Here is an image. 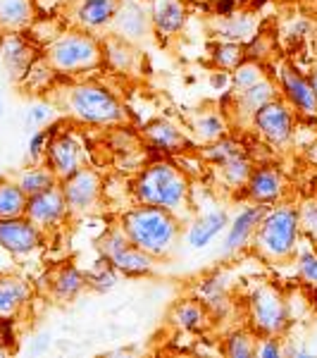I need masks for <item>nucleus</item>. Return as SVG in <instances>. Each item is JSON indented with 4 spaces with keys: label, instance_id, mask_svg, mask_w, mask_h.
I'll use <instances>...</instances> for the list:
<instances>
[{
    "label": "nucleus",
    "instance_id": "4468645a",
    "mask_svg": "<svg viewBox=\"0 0 317 358\" xmlns=\"http://www.w3.org/2000/svg\"><path fill=\"white\" fill-rule=\"evenodd\" d=\"M265 213H267V203H256V206L244 208V210L229 222V232H227V239H224V253L239 251V248L253 236Z\"/></svg>",
    "mask_w": 317,
    "mask_h": 358
},
{
    "label": "nucleus",
    "instance_id": "aec40b11",
    "mask_svg": "<svg viewBox=\"0 0 317 358\" xmlns=\"http://www.w3.org/2000/svg\"><path fill=\"white\" fill-rule=\"evenodd\" d=\"M34 13V0H0V31H24Z\"/></svg>",
    "mask_w": 317,
    "mask_h": 358
},
{
    "label": "nucleus",
    "instance_id": "7c9ffc66",
    "mask_svg": "<svg viewBox=\"0 0 317 358\" xmlns=\"http://www.w3.org/2000/svg\"><path fill=\"white\" fill-rule=\"evenodd\" d=\"M239 155H246L244 143L234 141V138H227V136L217 138V141L210 143V148H205V158L212 160L215 165L227 163V160H232V158H239Z\"/></svg>",
    "mask_w": 317,
    "mask_h": 358
},
{
    "label": "nucleus",
    "instance_id": "a18cd8bd",
    "mask_svg": "<svg viewBox=\"0 0 317 358\" xmlns=\"http://www.w3.org/2000/svg\"><path fill=\"white\" fill-rule=\"evenodd\" d=\"M5 354H8V351H3V349H0V356H5Z\"/></svg>",
    "mask_w": 317,
    "mask_h": 358
},
{
    "label": "nucleus",
    "instance_id": "ea45409f",
    "mask_svg": "<svg viewBox=\"0 0 317 358\" xmlns=\"http://www.w3.org/2000/svg\"><path fill=\"white\" fill-rule=\"evenodd\" d=\"M298 227L317 239V203H305L298 210Z\"/></svg>",
    "mask_w": 317,
    "mask_h": 358
},
{
    "label": "nucleus",
    "instance_id": "58836bf2",
    "mask_svg": "<svg viewBox=\"0 0 317 358\" xmlns=\"http://www.w3.org/2000/svg\"><path fill=\"white\" fill-rule=\"evenodd\" d=\"M50 136H53V129H36L31 136V141H29V158L34 160V163H38V160H43L45 155V148H48V141Z\"/></svg>",
    "mask_w": 317,
    "mask_h": 358
},
{
    "label": "nucleus",
    "instance_id": "dca6fc26",
    "mask_svg": "<svg viewBox=\"0 0 317 358\" xmlns=\"http://www.w3.org/2000/svg\"><path fill=\"white\" fill-rule=\"evenodd\" d=\"M281 89H284L286 101L291 103L293 110L303 113V115H315L317 113V96L313 91V86L305 77H301L298 72L286 67L281 72Z\"/></svg>",
    "mask_w": 317,
    "mask_h": 358
},
{
    "label": "nucleus",
    "instance_id": "20e7f679",
    "mask_svg": "<svg viewBox=\"0 0 317 358\" xmlns=\"http://www.w3.org/2000/svg\"><path fill=\"white\" fill-rule=\"evenodd\" d=\"M67 108L72 117L86 124H119L124 122V108L110 91L98 84H79L67 94Z\"/></svg>",
    "mask_w": 317,
    "mask_h": 358
},
{
    "label": "nucleus",
    "instance_id": "a211bd4d",
    "mask_svg": "<svg viewBox=\"0 0 317 358\" xmlns=\"http://www.w3.org/2000/svg\"><path fill=\"white\" fill-rule=\"evenodd\" d=\"M246 187H249V196L256 203L270 206L284 194V177L272 167H263V170H253Z\"/></svg>",
    "mask_w": 317,
    "mask_h": 358
},
{
    "label": "nucleus",
    "instance_id": "c9c22d12",
    "mask_svg": "<svg viewBox=\"0 0 317 358\" xmlns=\"http://www.w3.org/2000/svg\"><path fill=\"white\" fill-rule=\"evenodd\" d=\"M224 351L232 358H251V356H256V339H253L249 332H234V334H229Z\"/></svg>",
    "mask_w": 317,
    "mask_h": 358
},
{
    "label": "nucleus",
    "instance_id": "423d86ee",
    "mask_svg": "<svg viewBox=\"0 0 317 358\" xmlns=\"http://www.w3.org/2000/svg\"><path fill=\"white\" fill-rule=\"evenodd\" d=\"M249 308L253 327L265 337H279L289 327V306L274 287H258L249 301Z\"/></svg>",
    "mask_w": 317,
    "mask_h": 358
},
{
    "label": "nucleus",
    "instance_id": "37998d69",
    "mask_svg": "<svg viewBox=\"0 0 317 358\" xmlns=\"http://www.w3.org/2000/svg\"><path fill=\"white\" fill-rule=\"evenodd\" d=\"M308 82H310V86H313V91H315V96H317V69H315L313 74H310V79H308Z\"/></svg>",
    "mask_w": 317,
    "mask_h": 358
},
{
    "label": "nucleus",
    "instance_id": "9b49d317",
    "mask_svg": "<svg viewBox=\"0 0 317 358\" xmlns=\"http://www.w3.org/2000/svg\"><path fill=\"white\" fill-rule=\"evenodd\" d=\"M60 189L65 194L69 213H89L101 199V177L89 167H82L74 175L62 179Z\"/></svg>",
    "mask_w": 317,
    "mask_h": 358
},
{
    "label": "nucleus",
    "instance_id": "7ed1b4c3",
    "mask_svg": "<svg viewBox=\"0 0 317 358\" xmlns=\"http://www.w3.org/2000/svg\"><path fill=\"white\" fill-rule=\"evenodd\" d=\"M298 210L289 206L267 208L260 224L253 232L256 248L267 261H284L293 256L298 239Z\"/></svg>",
    "mask_w": 317,
    "mask_h": 358
},
{
    "label": "nucleus",
    "instance_id": "b1692460",
    "mask_svg": "<svg viewBox=\"0 0 317 358\" xmlns=\"http://www.w3.org/2000/svg\"><path fill=\"white\" fill-rule=\"evenodd\" d=\"M15 182L20 184V189L27 196H34V194H41V192H45V189L55 187L57 177L45 163H34L31 167L22 170L20 175H17Z\"/></svg>",
    "mask_w": 317,
    "mask_h": 358
},
{
    "label": "nucleus",
    "instance_id": "473e14b6",
    "mask_svg": "<svg viewBox=\"0 0 317 358\" xmlns=\"http://www.w3.org/2000/svg\"><path fill=\"white\" fill-rule=\"evenodd\" d=\"M260 79H265V74H263L260 62H256V60H244L234 69V86L239 91H246L249 86L260 82Z\"/></svg>",
    "mask_w": 317,
    "mask_h": 358
},
{
    "label": "nucleus",
    "instance_id": "c85d7f7f",
    "mask_svg": "<svg viewBox=\"0 0 317 358\" xmlns=\"http://www.w3.org/2000/svg\"><path fill=\"white\" fill-rule=\"evenodd\" d=\"M205 308L198 301H182L172 310V322L182 330H200L205 325Z\"/></svg>",
    "mask_w": 317,
    "mask_h": 358
},
{
    "label": "nucleus",
    "instance_id": "6ab92c4d",
    "mask_svg": "<svg viewBox=\"0 0 317 358\" xmlns=\"http://www.w3.org/2000/svg\"><path fill=\"white\" fill-rule=\"evenodd\" d=\"M151 22L155 31L163 34V36L179 34L186 24V8L182 5V0H158Z\"/></svg>",
    "mask_w": 317,
    "mask_h": 358
},
{
    "label": "nucleus",
    "instance_id": "0eeeda50",
    "mask_svg": "<svg viewBox=\"0 0 317 358\" xmlns=\"http://www.w3.org/2000/svg\"><path fill=\"white\" fill-rule=\"evenodd\" d=\"M98 248H101V258H105L115 270L124 275H146L153 268V256L131 244L122 227L108 229L98 241Z\"/></svg>",
    "mask_w": 317,
    "mask_h": 358
},
{
    "label": "nucleus",
    "instance_id": "f257e3e1",
    "mask_svg": "<svg viewBox=\"0 0 317 358\" xmlns=\"http://www.w3.org/2000/svg\"><path fill=\"white\" fill-rule=\"evenodd\" d=\"M119 227L131 244L153 258L167 256L179 236V224L175 220V213L155 206L138 203L136 208L126 210Z\"/></svg>",
    "mask_w": 317,
    "mask_h": 358
},
{
    "label": "nucleus",
    "instance_id": "f03ea898",
    "mask_svg": "<svg viewBox=\"0 0 317 358\" xmlns=\"http://www.w3.org/2000/svg\"><path fill=\"white\" fill-rule=\"evenodd\" d=\"M134 196L141 206H155L165 210H179L189 201V179L172 163L148 165L134 182Z\"/></svg>",
    "mask_w": 317,
    "mask_h": 358
},
{
    "label": "nucleus",
    "instance_id": "f8f14e48",
    "mask_svg": "<svg viewBox=\"0 0 317 358\" xmlns=\"http://www.w3.org/2000/svg\"><path fill=\"white\" fill-rule=\"evenodd\" d=\"M43 244V232L22 217H5L0 220V248L13 256H29Z\"/></svg>",
    "mask_w": 317,
    "mask_h": 358
},
{
    "label": "nucleus",
    "instance_id": "a19ab883",
    "mask_svg": "<svg viewBox=\"0 0 317 358\" xmlns=\"http://www.w3.org/2000/svg\"><path fill=\"white\" fill-rule=\"evenodd\" d=\"M298 273L310 287H317V256L315 253H303L298 261Z\"/></svg>",
    "mask_w": 317,
    "mask_h": 358
},
{
    "label": "nucleus",
    "instance_id": "6e6552de",
    "mask_svg": "<svg viewBox=\"0 0 317 358\" xmlns=\"http://www.w3.org/2000/svg\"><path fill=\"white\" fill-rule=\"evenodd\" d=\"M43 160L55 172L57 182H62L65 177L74 175V172L84 167V146L74 134H67V131L57 134V131H53Z\"/></svg>",
    "mask_w": 317,
    "mask_h": 358
},
{
    "label": "nucleus",
    "instance_id": "79ce46f5",
    "mask_svg": "<svg viewBox=\"0 0 317 358\" xmlns=\"http://www.w3.org/2000/svg\"><path fill=\"white\" fill-rule=\"evenodd\" d=\"M284 354V349L279 346V339L277 337H265L260 342H256V356L263 358H277Z\"/></svg>",
    "mask_w": 317,
    "mask_h": 358
},
{
    "label": "nucleus",
    "instance_id": "72a5a7b5",
    "mask_svg": "<svg viewBox=\"0 0 317 358\" xmlns=\"http://www.w3.org/2000/svg\"><path fill=\"white\" fill-rule=\"evenodd\" d=\"M244 45L241 43H234V41H229V43H222V45H217L215 48V65L217 67H222V69H234L244 62Z\"/></svg>",
    "mask_w": 317,
    "mask_h": 358
},
{
    "label": "nucleus",
    "instance_id": "ddd939ff",
    "mask_svg": "<svg viewBox=\"0 0 317 358\" xmlns=\"http://www.w3.org/2000/svg\"><path fill=\"white\" fill-rule=\"evenodd\" d=\"M0 57L13 79H24L31 65H36V50L22 36V31H3L0 36Z\"/></svg>",
    "mask_w": 317,
    "mask_h": 358
},
{
    "label": "nucleus",
    "instance_id": "2eb2a0df",
    "mask_svg": "<svg viewBox=\"0 0 317 358\" xmlns=\"http://www.w3.org/2000/svg\"><path fill=\"white\" fill-rule=\"evenodd\" d=\"M31 299V287L17 275H0V320H15Z\"/></svg>",
    "mask_w": 317,
    "mask_h": 358
},
{
    "label": "nucleus",
    "instance_id": "5701e85b",
    "mask_svg": "<svg viewBox=\"0 0 317 358\" xmlns=\"http://www.w3.org/2000/svg\"><path fill=\"white\" fill-rule=\"evenodd\" d=\"M227 224H229V217H227V213H224V210L207 213V215H203L191 229H189V244H191V248L207 246L217 234L222 232L224 227H227Z\"/></svg>",
    "mask_w": 317,
    "mask_h": 358
},
{
    "label": "nucleus",
    "instance_id": "e433bc0d",
    "mask_svg": "<svg viewBox=\"0 0 317 358\" xmlns=\"http://www.w3.org/2000/svg\"><path fill=\"white\" fill-rule=\"evenodd\" d=\"M53 117H55V108L50 106V103L38 101V103H34V106H29L24 122L29 129H43V127H48V122Z\"/></svg>",
    "mask_w": 317,
    "mask_h": 358
},
{
    "label": "nucleus",
    "instance_id": "bb28decb",
    "mask_svg": "<svg viewBox=\"0 0 317 358\" xmlns=\"http://www.w3.org/2000/svg\"><path fill=\"white\" fill-rule=\"evenodd\" d=\"M50 282H53V294L60 301H69L86 287V277L74 265H62L60 270H55Z\"/></svg>",
    "mask_w": 317,
    "mask_h": 358
},
{
    "label": "nucleus",
    "instance_id": "39448f33",
    "mask_svg": "<svg viewBox=\"0 0 317 358\" xmlns=\"http://www.w3.org/2000/svg\"><path fill=\"white\" fill-rule=\"evenodd\" d=\"M101 45L89 34H65V36L55 38L45 50V60L55 72H84L101 62Z\"/></svg>",
    "mask_w": 317,
    "mask_h": 358
},
{
    "label": "nucleus",
    "instance_id": "1a4fd4ad",
    "mask_svg": "<svg viewBox=\"0 0 317 358\" xmlns=\"http://www.w3.org/2000/svg\"><path fill=\"white\" fill-rule=\"evenodd\" d=\"M67 201H65V194L60 189V182L55 187L45 189L41 194H34L27 199V210H24V217L31 224H36L41 232L45 229H53L57 227L67 215Z\"/></svg>",
    "mask_w": 317,
    "mask_h": 358
},
{
    "label": "nucleus",
    "instance_id": "412c9836",
    "mask_svg": "<svg viewBox=\"0 0 317 358\" xmlns=\"http://www.w3.org/2000/svg\"><path fill=\"white\" fill-rule=\"evenodd\" d=\"M146 138L153 148H158V151H182L184 146H189L184 131L177 129L172 122H165V120H155V122L148 124Z\"/></svg>",
    "mask_w": 317,
    "mask_h": 358
},
{
    "label": "nucleus",
    "instance_id": "2f4dec72",
    "mask_svg": "<svg viewBox=\"0 0 317 358\" xmlns=\"http://www.w3.org/2000/svg\"><path fill=\"white\" fill-rule=\"evenodd\" d=\"M193 129H196V134H198L200 141L212 143V141H217V138H222V136H224V129H227V122H224V120L220 117V115L205 113L203 117L196 120Z\"/></svg>",
    "mask_w": 317,
    "mask_h": 358
},
{
    "label": "nucleus",
    "instance_id": "49530a36",
    "mask_svg": "<svg viewBox=\"0 0 317 358\" xmlns=\"http://www.w3.org/2000/svg\"><path fill=\"white\" fill-rule=\"evenodd\" d=\"M236 3H241V0H236Z\"/></svg>",
    "mask_w": 317,
    "mask_h": 358
},
{
    "label": "nucleus",
    "instance_id": "f704fd0d",
    "mask_svg": "<svg viewBox=\"0 0 317 358\" xmlns=\"http://www.w3.org/2000/svg\"><path fill=\"white\" fill-rule=\"evenodd\" d=\"M105 53L110 57V65L117 69H129L131 62H134V50H131V43L122 41V38H112L110 43L105 45Z\"/></svg>",
    "mask_w": 317,
    "mask_h": 358
},
{
    "label": "nucleus",
    "instance_id": "cd10ccee",
    "mask_svg": "<svg viewBox=\"0 0 317 358\" xmlns=\"http://www.w3.org/2000/svg\"><path fill=\"white\" fill-rule=\"evenodd\" d=\"M217 31L222 34L224 38L234 43H244L253 38V31H256V20L251 15H239V13H232V15H224Z\"/></svg>",
    "mask_w": 317,
    "mask_h": 358
},
{
    "label": "nucleus",
    "instance_id": "a878e982",
    "mask_svg": "<svg viewBox=\"0 0 317 358\" xmlns=\"http://www.w3.org/2000/svg\"><path fill=\"white\" fill-rule=\"evenodd\" d=\"M239 113H244L246 117H253V113L258 108H263L265 103L274 101L277 98V91H274V84L270 79H260L258 84L249 86L246 91H239Z\"/></svg>",
    "mask_w": 317,
    "mask_h": 358
},
{
    "label": "nucleus",
    "instance_id": "c03bdc74",
    "mask_svg": "<svg viewBox=\"0 0 317 358\" xmlns=\"http://www.w3.org/2000/svg\"><path fill=\"white\" fill-rule=\"evenodd\" d=\"M3 110H5V103H3V94H0V117H3Z\"/></svg>",
    "mask_w": 317,
    "mask_h": 358
},
{
    "label": "nucleus",
    "instance_id": "9d476101",
    "mask_svg": "<svg viewBox=\"0 0 317 358\" xmlns=\"http://www.w3.org/2000/svg\"><path fill=\"white\" fill-rule=\"evenodd\" d=\"M251 120L256 124V129L260 131V136L267 138L274 146L286 143L293 134V113L289 110L286 103H279L277 98L265 103L263 108H258Z\"/></svg>",
    "mask_w": 317,
    "mask_h": 358
},
{
    "label": "nucleus",
    "instance_id": "393cba45",
    "mask_svg": "<svg viewBox=\"0 0 317 358\" xmlns=\"http://www.w3.org/2000/svg\"><path fill=\"white\" fill-rule=\"evenodd\" d=\"M29 196L22 192L13 179H0V220L5 217H22L27 210Z\"/></svg>",
    "mask_w": 317,
    "mask_h": 358
},
{
    "label": "nucleus",
    "instance_id": "4be33fe9",
    "mask_svg": "<svg viewBox=\"0 0 317 358\" xmlns=\"http://www.w3.org/2000/svg\"><path fill=\"white\" fill-rule=\"evenodd\" d=\"M119 0H84L82 8L77 10L79 24L84 29H98L110 24L117 15Z\"/></svg>",
    "mask_w": 317,
    "mask_h": 358
},
{
    "label": "nucleus",
    "instance_id": "4c0bfd02",
    "mask_svg": "<svg viewBox=\"0 0 317 358\" xmlns=\"http://www.w3.org/2000/svg\"><path fill=\"white\" fill-rule=\"evenodd\" d=\"M112 265L105 261V258H101L96 265L94 273L86 275V285H94L98 289H105V287H112L115 285V273H112Z\"/></svg>",
    "mask_w": 317,
    "mask_h": 358
},
{
    "label": "nucleus",
    "instance_id": "c756f323",
    "mask_svg": "<svg viewBox=\"0 0 317 358\" xmlns=\"http://www.w3.org/2000/svg\"><path fill=\"white\" fill-rule=\"evenodd\" d=\"M217 167L222 170L224 182H227L232 189L246 187V184H249V179H251V175H253V167H251V163H249V158H246V155H239V158H232V160H227V163H220Z\"/></svg>",
    "mask_w": 317,
    "mask_h": 358
},
{
    "label": "nucleus",
    "instance_id": "f3484780",
    "mask_svg": "<svg viewBox=\"0 0 317 358\" xmlns=\"http://www.w3.org/2000/svg\"><path fill=\"white\" fill-rule=\"evenodd\" d=\"M112 24H115V34H117V38H122V41H126V43H134V41H138V38L146 36L148 17L136 3H119Z\"/></svg>",
    "mask_w": 317,
    "mask_h": 358
}]
</instances>
